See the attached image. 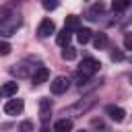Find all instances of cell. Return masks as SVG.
<instances>
[{
    "mask_svg": "<svg viewBox=\"0 0 132 132\" xmlns=\"http://www.w3.org/2000/svg\"><path fill=\"white\" fill-rule=\"evenodd\" d=\"M19 25H21V16H19L16 12H10V14L0 23V33H2V35H12Z\"/></svg>",
    "mask_w": 132,
    "mask_h": 132,
    "instance_id": "1",
    "label": "cell"
},
{
    "mask_svg": "<svg viewBox=\"0 0 132 132\" xmlns=\"http://www.w3.org/2000/svg\"><path fill=\"white\" fill-rule=\"evenodd\" d=\"M99 68H101L99 60H95V58H91V56L82 58V62H80V72H82V74H87V76H91V74L99 72Z\"/></svg>",
    "mask_w": 132,
    "mask_h": 132,
    "instance_id": "2",
    "label": "cell"
},
{
    "mask_svg": "<svg viewBox=\"0 0 132 132\" xmlns=\"http://www.w3.org/2000/svg\"><path fill=\"white\" fill-rule=\"evenodd\" d=\"M68 87H70V80H68L66 76H56V78L50 82V91H52L54 95H62V93H66Z\"/></svg>",
    "mask_w": 132,
    "mask_h": 132,
    "instance_id": "3",
    "label": "cell"
},
{
    "mask_svg": "<svg viewBox=\"0 0 132 132\" xmlns=\"http://www.w3.org/2000/svg\"><path fill=\"white\" fill-rule=\"evenodd\" d=\"M95 101H93V97H89V99H82V101H78V103H74L72 107H68V109H64L62 113L64 116H72V113H82V111H87L91 105H93Z\"/></svg>",
    "mask_w": 132,
    "mask_h": 132,
    "instance_id": "4",
    "label": "cell"
},
{
    "mask_svg": "<svg viewBox=\"0 0 132 132\" xmlns=\"http://www.w3.org/2000/svg\"><path fill=\"white\" fill-rule=\"evenodd\" d=\"M23 109H25L23 99H10L4 103V113H8V116H19V113H23Z\"/></svg>",
    "mask_w": 132,
    "mask_h": 132,
    "instance_id": "5",
    "label": "cell"
},
{
    "mask_svg": "<svg viewBox=\"0 0 132 132\" xmlns=\"http://www.w3.org/2000/svg\"><path fill=\"white\" fill-rule=\"evenodd\" d=\"M56 31V25H54V21L52 19H43L41 23H39V27H37V37H47V35H52Z\"/></svg>",
    "mask_w": 132,
    "mask_h": 132,
    "instance_id": "6",
    "label": "cell"
},
{
    "mask_svg": "<svg viewBox=\"0 0 132 132\" xmlns=\"http://www.w3.org/2000/svg\"><path fill=\"white\" fill-rule=\"evenodd\" d=\"M50 78V70L45 68V66H39L33 74H31V82L35 85V87H39V85H43L45 80Z\"/></svg>",
    "mask_w": 132,
    "mask_h": 132,
    "instance_id": "7",
    "label": "cell"
},
{
    "mask_svg": "<svg viewBox=\"0 0 132 132\" xmlns=\"http://www.w3.org/2000/svg\"><path fill=\"white\" fill-rule=\"evenodd\" d=\"M50 116H52V103L47 99H39V120L43 124L50 122Z\"/></svg>",
    "mask_w": 132,
    "mask_h": 132,
    "instance_id": "8",
    "label": "cell"
},
{
    "mask_svg": "<svg viewBox=\"0 0 132 132\" xmlns=\"http://www.w3.org/2000/svg\"><path fill=\"white\" fill-rule=\"evenodd\" d=\"M105 113H107L113 122H124V116H126V111H124L122 107H118V105H107V107H105Z\"/></svg>",
    "mask_w": 132,
    "mask_h": 132,
    "instance_id": "9",
    "label": "cell"
},
{
    "mask_svg": "<svg viewBox=\"0 0 132 132\" xmlns=\"http://www.w3.org/2000/svg\"><path fill=\"white\" fill-rule=\"evenodd\" d=\"M103 10H105V4H103V2H95V4L89 8L87 19H89V21H97V19H99V14H101Z\"/></svg>",
    "mask_w": 132,
    "mask_h": 132,
    "instance_id": "10",
    "label": "cell"
},
{
    "mask_svg": "<svg viewBox=\"0 0 132 132\" xmlns=\"http://www.w3.org/2000/svg\"><path fill=\"white\" fill-rule=\"evenodd\" d=\"M72 128H74V124H72V120H68L66 116L54 124V130H58V132H70Z\"/></svg>",
    "mask_w": 132,
    "mask_h": 132,
    "instance_id": "11",
    "label": "cell"
},
{
    "mask_svg": "<svg viewBox=\"0 0 132 132\" xmlns=\"http://www.w3.org/2000/svg\"><path fill=\"white\" fill-rule=\"evenodd\" d=\"M70 39H72V31L70 29H62L60 33H58V37H56V41H58V45H62V47H66L68 43H70Z\"/></svg>",
    "mask_w": 132,
    "mask_h": 132,
    "instance_id": "12",
    "label": "cell"
},
{
    "mask_svg": "<svg viewBox=\"0 0 132 132\" xmlns=\"http://www.w3.org/2000/svg\"><path fill=\"white\" fill-rule=\"evenodd\" d=\"M16 91H19V85H16L14 80L6 82V85L0 89V93H2V95H6V97H14V95H16Z\"/></svg>",
    "mask_w": 132,
    "mask_h": 132,
    "instance_id": "13",
    "label": "cell"
},
{
    "mask_svg": "<svg viewBox=\"0 0 132 132\" xmlns=\"http://www.w3.org/2000/svg\"><path fill=\"white\" fill-rule=\"evenodd\" d=\"M91 37H93L91 29H80V27L76 29V39H78V43H89Z\"/></svg>",
    "mask_w": 132,
    "mask_h": 132,
    "instance_id": "14",
    "label": "cell"
},
{
    "mask_svg": "<svg viewBox=\"0 0 132 132\" xmlns=\"http://www.w3.org/2000/svg\"><path fill=\"white\" fill-rule=\"evenodd\" d=\"M78 25H80V23H78V16H76V14H68V16H66V23H64V27H66V29L76 31V29H78Z\"/></svg>",
    "mask_w": 132,
    "mask_h": 132,
    "instance_id": "15",
    "label": "cell"
},
{
    "mask_svg": "<svg viewBox=\"0 0 132 132\" xmlns=\"http://www.w3.org/2000/svg\"><path fill=\"white\" fill-rule=\"evenodd\" d=\"M93 43H95L97 50H105V47H107V35H105V33H97L95 39H93Z\"/></svg>",
    "mask_w": 132,
    "mask_h": 132,
    "instance_id": "16",
    "label": "cell"
},
{
    "mask_svg": "<svg viewBox=\"0 0 132 132\" xmlns=\"http://www.w3.org/2000/svg\"><path fill=\"white\" fill-rule=\"evenodd\" d=\"M130 6V0H113L111 2V8L116 10V12H120V10H126Z\"/></svg>",
    "mask_w": 132,
    "mask_h": 132,
    "instance_id": "17",
    "label": "cell"
},
{
    "mask_svg": "<svg viewBox=\"0 0 132 132\" xmlns=\"http://www.w3.org/2000/svg\"><path fill=\"white\" fill-rule=\"evenodd\" d=\"M62 58H64V60H74V58H76V47L66 45V47L62 50Z\"/></svg>",
    "mask_w": 132,
    "mask_h": 132,
    "instance_id": "18",
    "label": "cell"
},
{
    "mask_svg": "<svg viewBox=\"0 0 132 132\" xmlns=\"http://www.w3.org/2000/svg\"><path fill=\"white\" fill-rule=\"evenodd\" d=\"M10 50H12V47H10L8 41H0V56H8Z\"/></svg>",
    "mask_w": 132,
    "mask_h": 132,
    "instance_id": "19",
    "label": "cell"
},
{
    "mask_svg": "<svg viewBox=\"0 0 132 132\" xmlns=\"http://www.w3.org/2000/svg\"><path fill=\"white\" fill-rule=\"evenodd\" d=\"M43 8H45V10H54V8H58V0H43Z\"/></svg>",
    "mask_w": 132,
    "mask_h": 132,
    "instance_id": "20",
    "label": "cell"
},
{
    "mask_svg": "<svg viewBox=\"0 0 132 132\" xmlns=\"http://www.w3.org/2000/svg\"><path fill=\"white\" fill-rule=\"evenodd\" d=\"M124 47L126 50H132V33H126L124 35Z\"/></svg>",
    "mask_w": 132,
    "mask_h": 132,
    "instance_id": "21",
    "label": "cell"
},
{
    "mask_svg": "<svg viewBox=\"0 0 132 132\" xmlns=\"http://www.w3.org/2000/svg\"><path fill=\"white\" fill-rule=\"evenodd\" d=\"M10 12H12L10 8H0V23H2V21H4V19L10 14Z\"/></svg>",
    "mask_w": 132,
    "mask_h": 132,
    "instance_id": "22",
    "label": "cell"
},
{
    "mask_svg": "<svg viewBox=\"0 0 132 132\" xmlns=\"http://www.w3.org/2000/svg\"><path fill=\"white\" fill-rule=\"evenodd\" d=\"M122 58H124L122 52H111V60H113V62H116V60H122Z\"/></svg>",
    "mask_w": 132,
    "mask_h": 132,
    "instance_id": "23",
    "label": "cell"
},
{
    "mask_svg": "<svg viewBox=\"0 0 132 132\" xmlns=\"http://www.w3.org/2000/svg\"><path fill=\"white\" fill-rule=\"evenodd\" d=\"M31 128H33L31 122H23V124H21V130H31Z\"/></svg>",
    "mask_w": 132,
    "mask_h": 132,
    "instance_id": "24",
    "label": "cell"
},
{
    "mask_svg": "<svg viewBox=\"0 0 132 132\" xmlns=\"http://www.w3.org/2000/svg\"><path fill=\"white\" fill-rule=\"evenodd\" d=\"M130 80H132V76H130Z\"/></svg>",
    "mask_w": 132,
    "mask_h": 132,
    "instance_id": "25",
    "label": "cell"
}]
</instances>
